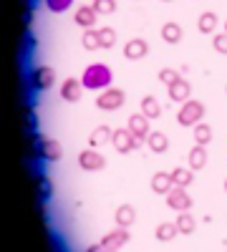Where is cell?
Returning <instances> with one entry per match:
<instances>
[{
    "label": "cell",
    "mask_w": 227,
    "mask_h": 252,
    "mask_svg": "<svg viewBox=\"0 0 227 252\" xmlns=\"http://www.w3.org/2000/svg\"><path fill=\"white\" fill-rule=\"evenodd\" d=\"M215 28H217V13H212V10L199 13V18H197V31L207 35V33H215Z\"/></svg>",
    "instance_id": "7402d4cb"
},
{
    "label": "cell",
    "mask_w": 227,
    "mask_h": 252,
    "mask_svg": "<svg viewBox=\"0 0 227 252\" xmlns=\"http://www.w3.org/2000/svg\"><path fill=\"white\" fill-rule=\"evenodd\" d=\"M212 48H215L217 53L227 56V31H225V33H217V35L212 38Z\"/></svg>",
    "instance_id": "1f68e13d"
},
{
    "label": "cell",
    "mask_w": 227,
    "mask_h": 252,
    "mask_svg": "<svg viewBox=\"0 0 227 252\" xmlns=\"http://www.w3.org/2000/svg\"><path fill=\"white\" fill-rule=\"evenodd\" d=\"M111 144H114V149L119 154H129V152H136L141 141L131 134V129L127 126V129H114V136H111Z\"/></svg>",
    "instance_id": "277c9868"
},
{
    "label": "cell",
    "mask_w": 227,
    "mask_h": 252,
    "mask_svg": "<svg viewBox=\"0 0 227 252\" xmlns=\"http://www.w3.org/2000/svg\"><path fill=\"white\" fill-rule=\"evenodd\" d=\"M81 96H84V83H81V78H66L64 86H61V98L68 103H76V101H81Z\"/></svg>",
    "instance_id": "30bf717a"
},
{
    "label": "cell",
    "mask_w": 227,
    "mask_h": 252,
    "mask_svg": "<svg viewBox=\"0 0 227 252\" xmlns=\"http://www.w3.org/2000/svg\"><path fill=\"white\" fill-rule=\"evenodd\" d=\"M164 3H172V0H164Z\"/></svg>",
    "instance_id": "d590c367"
},
{
    "label": "cell",
    "mask_w": 227,
    "mask_h": 252,
    "mask_svg": "<svg viewBox=\"0 0 227 252\" xmlns=\"http://www.w3.org/2000/svg\"><path fill=\"white\" fill-rule=\"evenodd\" d=\"M164 199H167V207L174 209V212H187V209H192V197L187 194V187L174 184L169 192L164 194Z\"/></svg>",
    "instance_id": "5b68a950"
},
{
    "label": "cell",
    "mask_w": 227,
    "mask_h": 252,
    "mask_svg": "<svg viewBox=\"0 0 227 252\" xmlns=\"http://www.w3.org/2000/svg\"><path fill=\"white\" fill-rule=\"evenodd\" d=\"M101 33V48H111L116 43V31L114 28H98Z\"/></svg>",
    "instance_id": "f546056e"
},
{
    "label": "cell",
    "mask_w": 227,
    "mask_h": 252,
    "mask_svg": "<svg viewBox=\"0 0 227 252\" xmlns=\"http://www.w3.org/2000/svg\"><path fill=\"white\" fill-rule=\"evenodd\" d=\"M187 161H190V169H195V172L204 169V164H207V146H204V144H195L190 149Z\"/></svg>",
    "instance_id": "2e32d148"
},
{
    "label": "cell",
    "mask_w": 227,
    "mask_h": 252,
    "mask_svg": "<svg viewBox=\"0 0 227 252\" xmlns=\"http://www.w3.org/2000/svg\"><path fill=\"white\" fill-rule=\"evenodd\" d=\"M147 146H149V152H154V154H164L169 149V139H167L164 131H152L149 139H147Z\"/></svg>",
    "instance_id": "d6986e66"
},
{
    "label": "cell",
    "mask_w": 227,
    "mask_h": 252,
    "mask_svg": "<svg viewBox=\"0 0 227 252\" xmlns=\"http://www.w3.org/2000/svg\"><path fill=\"white\" fill-rule=\"evenodd\" d=\"M78 166L84 172H98V169H104V166H106V157L94 152V149H86V152L78 154Z\"/></svg>",
    "instance_id": "ba28073f"
},
{
    "label": "cell",
    "mask_w": 227,
    "mask_h": 252,
    "mask_svg": "<svg viewBox=\"0 0 227 252\" xmlns=\"http://www.w3.org/2000/svg\"><path fill=\"white\" fill-rule=\"evenodd\" d=\"M114 220H116L119 227H131V224L136 222V209H134L131 204H121V207H116Z\"/></svg>",
    "instance_id": "e0dca14e"
},
{
    "label": "cell",
    "mask_w": 227,
    "mask_h": 252,
    "mask_svg": "<svg viewBox=\"0 0 227 252\" xmlns=\"http://www.w3.org/2000/svg\"><path fill=\"white\" fill-rule=\"evenodd\" d=\"M204 119V106L199 101H195V98H187L179 106V114H177V124L179 126H195V124H199Z\"/></svg>",
    "instance_id": "7a4b0ae2"
},
{
    "label": "cell",
    "mask_w": 227,
    "mask_h": 252,
    "mask_svg": "<svg viewBox=\"0 0 227 252\" xmlns=\"http://www.w3.org/2000/svg\"><path fill=\"white\" fill-rule=\"evenodd\" d=\"M225 31H227V20H225Z\"/></svg>",
    "instance_id": "e575fe53"
},
{
    "label": "cell",
    "mask_w": 227,
    "mask_h": 252,
    "mask_svg": "<svg viewBox=\"0 0 227 252\" xmlns=\"http://www.w3.org/2000/svg\"><path fill=\"white\" fill-rule=\"evenodd\" d=\"M38 154L43 157L46 161H58V159H61V154H64V149H61V144H58L56 139L43 136V139L38 141Z\"/></svg>",
    "instance_id": "7c38bea8"
},
{
    "label": "cell",
    "mask_w": 227,
    "mask_h": 252,
    "mask_svg": "<svg viewBox=\"0 0 227 252\" xmlns=\"http://www.w3.org/2000/svg\"><path fill=\"white\" fill-rule=\"evenodd\" d=\"M182 35H184V31H182V26L179 23H174V20H169V23H164L162 26V40L164 43H179L182 40Z\"/></svg>",
    "instance_id": "ac0fdd59"
},
{
    "label": "cell",
    "mask_w": 227,
    "mask_h": 252,
    "mask_svg": "<svg viewBox=\"0 0 227 252\" xmlns=\"http://www.w3.org/2000/svg\"><path fill=\"white\" fill-rule=\"evenodd\" d=\"M192 136H195V144H204L207 146L210 141H212V126L210 124H204V121H199V124H195L192 126Z\"/></svg>",
    "instance_id": "603a6c76"
},
{
    "label": "cell",
    "mask_w": 227,
    "mask_h": 252,
    "mask_svg": "<svg viewBox=\"0 0 227 252\" xmlns=\"http://www.w3.org/2000/svg\"><path fill=\"white\" fill-rule=\"evenodd\" d=\"M141 111L147 114L149 119H159L162 116V106H159V101L154 96H144L141 98Z\"/></svg>",
    "instance_id": "484cf974"
},
{
    "label": "cell",
    "mask_w": 227,
    "mask_h": 252,
    "mask_svg": "<svg viewBox=\"0 0 227 252\" xmlns=\"http://www.w3.org/2000/svg\"><path fill=\"white\" fill-rule=\"evenodd\" d=\"M195 169H184V166H177V169H172V179H174V184H179V187H190L192 182H195V174H192Z\"/></svg>",
    "instance_id": "4316f807"
},
{
    "label": "cell",
    "mask_w": 227,
    "mask_h": 252,
    "mask_svg": "<svg viewBox=\"0 0 227 252\" xmlns=\"http://www.w3.org/2000/svg\"><path fill=\"white\" fill-rule=\"evenodd\" d=\"M190 96H192V86H190V81L179 78V81H174L172 86H169V98H172L174 103H184Z\"/></svg>",
    "instance_id": "9a60e30c"
},
{
    "label": "cell",
    "mask_w": 227,
    "mask_h": 252,
    "mask_svg": "<svg viewBox=\"0 0 227 252\" xmlns=\"http://www.w3.org/2000/svg\"><path fill=\"white\" fill-rule=\"evenodd\" d=\"M147 53H149V43L144 38H131V40H127V46H124V58H129V61L147 58Z\"/></svg>",
    "instance_id": "8fae6325"
},
{
    "label": "cell",
    "mask_w": 227,
    "mask_h": 252,
    "mask_svg": "<svg viewBox=\"0 0 227 252\" xmlns=\"http://www.w3.org/2000/svg\"><path fill=\"white\" fill-rule=\"evenodd\" d=\"M46 5H48V10H53V13H66V10L73 5V0H46Z\"/></svg>",
    "instance_id": "4dcf8cb0"
},
{
    "label": "cell",
    "mask_w": 227,
    "mask_h": 252,
    "mask_svg": "<svg viewBox=\"0 0 227 252\" xmlns=\"http://www.w3.org/2000/svg\"><path fill=\"white\" fill-rule=\"evenodd\" d=\"M81 43H84L86 51H96V48H101V33H98L96 28H86L84 35H81Z\"/></svg>",
    "instance_id": "d4e9b609"
},
{
    "label": "cell",
    "mask_w": 227,
    "mask_h": 252,
    "mask_svg": "<svg viewBox=\"0 0 227 252\" xmlns=\"http://www.w3.org/2000/svg\"><path fill=\"white\" fill-rule=\"evenodd\" d=\"M111 68L106 63H91V66L84 68V76H81V83L89 91H104L111 86Z\"/></svg>",
    "instance_id": "6da1fadb"
},
{
    "label": "cell",
    "mask_w": 227,
    "mask_h": 252,
    "mask_svg": "<svg viewBox=\"0 0 227 252\" xmlns=\"http://www.w3.org/2000/svg\"><path fill=\"white\" fill-rule=\"evenodd\" d=\"M174 222H177V227H179V235H192L195 229H197V222H195V217L190 215V209H187V212H179Z\"/></svg>",
    "instance_id": "cb8c5ba5"
},
{
    "label": "cell",
    "mask_w": 227,
    "mask_h": 252,
    "mask_svg": "<svg viewBox=\"0 0 227 252\" xmlns=\"http://www.w3.org/2000/svg\"><path fill=\"white\" fill-rule=\"evenodd\" d=\"M96 18H98V13H96L94 5H81V8H76V15H73L76 26H81L84 31L96 26Z\"/></svg>",
    "instance_id": "4fadbf2b"
},
{
    "label": "cell",
    "mask_w": 227,
    "mask_h": 252,
    "mask_svg": "<svg viewBox=\"0 0 227 252\" xmlns=\"http://www.w3.org/2000/svg\"><path fill=\"white\" fill-rule=\"evenodd\" d=\"M38 189L43 192V197H51V184L46 179H38Z\"/></svg>",
    "instance_id": "d6a6232c"
},
{
    "label": "cell",
    "mask_w": 227,
    "mask_h": 252,
    "mask_svg": "<svg viewBox=\"0 0 227 252\" xmlns=\"http://www.w3.org/2000/svg\"><path fill=\"white\" fill-rule=\"evenodd\" d=\"M179 78H182V76H179V71H174V68H162V71H159V81H162L167 89L172 86L174 81H179Z\"/></svg>",
    "instance_id": "f1b7e54d"
},
{
    "label": "cell",
    "mask_w": 227,
    "mask_h": 252,
    "mask_svg": "<svg viewBox=\"0 0 227 252\" xmlns=\"http://www.w3.org/2000/svg\"><path fill=\"white\" fill-rule=\"evenodd\" d=\"M129 129H131V134L144 144V139H149V134H152V129H149V116L144 114V111H139V114H131L129 116Z\"/></svg>",
    "instance_id": "9c48e42d"
},
{
    "label": "cell",
    "mask_w": 227,
    "mask_h": 252,
    "mask_svg": "<svg viewBox=\"0 0 227 252\" xmlns=\"http://www.w3.org/2000/svg\"><path fill=\"white\" fill-rule=\"evenodd\" d=\"M154 237H157L159 242H169V240L179 237V227H177V222H162V224H157Z\"/></svg>",
    "instance_id": "44dd1931"
},
{
    "label": "cell",
    "mask_w": 227,
    "mask_h": 252,
    "mask_svg": "<svg viewBox=\"0 0 227 252\" xmlns=\"http://www.w3.org/2000/svg\"><path fill=\"white\" fill-rule=\"evenodd\" d=\"M124 103H127V94H124V89L109 86V89H104L101 96H96V106L104 109V111H116V109L124 106Z\"/></svg>",
    "instance_id": "3957f363"
},
{
    "label": "cell",
    "mask_w": 227,
    "mask_h": 252,
    "mask_svg": "<svg viewBox=\"0 0 227 252\" xmlns=\"http://www.w3.org/2000/svg\"><path fill=\"white\" fill-rule=\"evenodd\" d=\"M53 81H56V71L51 66H38L31 73V83H33L35 91H48L53 86Z\"/></svg>",
    "instance_id": "52a82bcc"
},
{
    "label": "cell",
    "mask_w": 227,
    "mask_h": 252,
    "mask_svg": "<svg viewBox=\"0 0 227 252\" xmlns=\"http://www.w3.org/2000/svg\"><path fill=\"white\" fill-rule=\"evenodd\" d=\"M111 136H114V129L111 126H106V124H101V126H96V129L91 131V136H89V144L94 146H101V144H106V141H111Z\"/></svg>",
    "instance_id": "ffe728a7"
},
{
    "label": "cell",
    "mask_w": 227,
    "mask_h": 252,
    "mask_svg": "<svg viewBox=\"0 0 227 252\" xmlns=\"http://www.w3.org/2000/svg\"><path fill=\"white\" fill-rule=\"evenodd\" d=\"M225 192H227V179H225Z\"/></svg>",
    "instance_id": "836d02e7"
},
{
    "label": "cell",
    "mask_w": 227,
    "mask_h": 252,
    "mask_svg": "<svg viewBox=\"0 0 227 252\" xmlns=\"http://www.w3.org/2000/svg\"><path fill=\"white\" fill-rule=\"evenodd\" d=\"M91 5L96 8L98 15H111V13L116 10V0H94Z\"/></svg>",
    "instance_id": "83f0119b"
},
{
    "label": "cell",
    "mask_w": 227,
    "mask_h": 252,
    "mask_svg": "<svg viewBox=\"0 0 227 252\" xmlns=\"http://www.w3.org/2000/svg\"><path fill=\"white\" fill-rule=\"evenodd\" d=\"M172 187H174L172 172H157V174L152 177V192H154V194H159V197H164Z\"/></svg>",
    "instance_id": "5bb4252c"
},
{
    "label": "cell",
    "mask_w": 227,
    "mask_h": 252,
    "mask_svg": "<svg viewBox=\"0 0 227 252\" xmlns=\"http://www.w3.org/2000/svg\"><path fill=\"white\" fill-rule=\"evenodd\" d=\"M127 242H129V227H119V224H116L114 232H109L101 242L91 245V250H94V252H96V250H119V247H124Z\"/></svg>",
    "instance_id": "8992f818"
}]
</instances>
